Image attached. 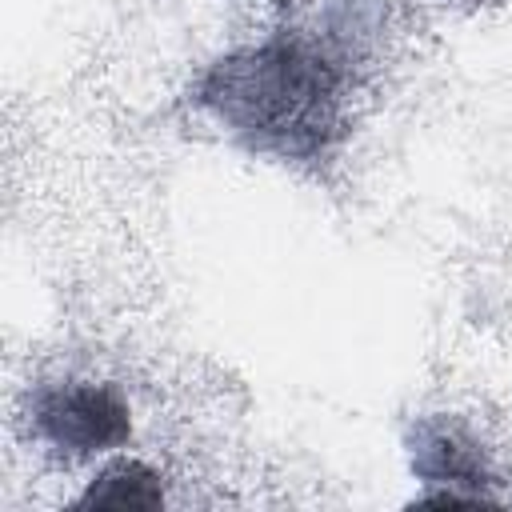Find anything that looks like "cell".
Instances as JSON below:
<instances>
[{
	"mask_svg": "<svg viewBox=\"0 0 512 512\" xmlns=\"http://www.w3.org/2000/svg\"><path fill=\"white\" fill-rule=\"evenodd\" d=\"M404 456L408 472L420 484L416 504L436 508H476V504H504L500 472L492 452L476 436L464 416L452 412H424L404 428Z\"/></svg>",
	"mask_w": 512,
	"mask_h": 512,
	"instance_id": "obj_3",
	"label": "cell"
},
{
	"mask_svg": "<svg viewBox=\"0 0 512 512\" xmlns=\"http://www.w3.org/2000/svg\"><path fill=\"white\" fill-rule=\"evenodd\" d=\"M168 488H164V472L152 468L140 456H104V464L92 472V480L72 496V508L84 512H156L164 508Z\"/></svg>",
	"mask_w": 512,
	"mask_h": 512,
	"instance_id": "obj_4",
	"label": "cell"
},
{
	"mask_svg": "<svg viewBox=\"0 0 512 512\" xmlns=\"http://www.w3.org/2000/svg\"><path fill=\"white\" fill-rule=\"evenodd\" d=\"M368 4L332 0L324 20L224 48L188 80L184 104L252 160L324 176L352 140L368 76Z\"/></svg>",
	"mask_w": 512,
	"mask_h": 512,
	"instance_id": "obj_1",
	"label": "cell"
},
{
	"mask_svg": "<svg viewBox=\"0 0 512 512\" xmlns=\"http://www.w3.org/2000/svg\"><path fill=\"white\" fill-rule=\"evenodd\" d=\"M28 436L64 464L104 460L132 440L128 396L92 376H44L24 392Z\"/></svg>",
	"mask_w": 512,
	"mask_h": 512,
	"instance_id": "obj_2",
	"label": "cell"
},
{
	"mask_svg": "<svg viewBox=\"0 0 512 512\" xmlns=\"http://www.w3.org/2000/svg\"><path fill=\"white\" fill-rule=\"evenodd\" d=\"M468 4H496V0H468Z\"/></svg>",
	"mask_w": 512,
	"mask_h": 512,
	"instance_id": "obj_5",
	"label": "cell"
}]
</instances>
